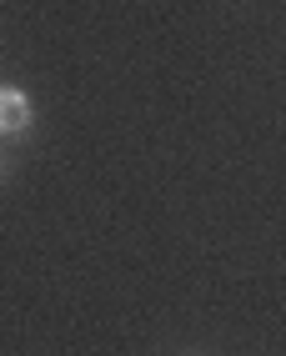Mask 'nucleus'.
Listing matches in <instances>:
<instances>
[{
	"label": "nucleus",
	"instance_id": "f257e3e1",
	"mask_svg": "<svg viewBox=\"0 0 286 356\" xmlns=\"http://www.w3.org/2000/svg\"><path fill=\"white\" fill-rule=\"evenodd\" d=\"M31 126V96L20 86H0V131H26Z\"/></svg>",
	"mask_w": 286,
	"mask_h": 356
}]
</instances>
